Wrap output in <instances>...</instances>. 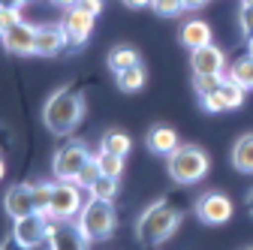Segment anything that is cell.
Here are the masks:
<instances>
[{"label":"cell","instance_id":"obj_1","mask_svg":"<svg viewBox=\"0 0 253 250\" xmlns=\"http://www.w3.org/2000/svg\"><path fill=\"white\" fill-rule=\"evenodd\" d=\"M84 118V97L76 90L60 87L48 93V100L42 103V124L45 130L54 136H70L79 130V124Z\"/></svg>","mask_w":253,"mask_h":250},{"label":"cell","instance_id":"obj_2","mask_svg":"<svg viewBox=\"0 0 253 250\" xmlns=\"http://www.w3.org/2000/svg\"><path fill=\"white\" fill-rule=\"evenodd\" d=\"M178 226H181V211L160 199V202H151L139 214V220H136V238L145 247H157V244L169 241Z\"/></svg>","mask_w":253,"mask_h":250},{"label":"cell","instance_id":"obj_3","mask_svg":"<svg viewBox=\"0 0 253 250\" xmlns=\"http://www.w3.org/2000/svg\"><path fill=\"white\" fill-rule=\"evenodd\" d=\"M211 169V157L199 148V145H178L169 157H166V172L175 184L190 187L199 184Z\"/></svg>","mask_w":253,"mask_h":250},{"label":"cell","instance_id":"obj_4","mask_svg":"<svg viewBox=\"0 0 253 250\" xmlns=\"http://www.w3.org/2000/svg\"><path fill=\"white\" fill-rule=\"evenodd\" d=\"M79 229L90 238V241H106L115 235L118 229V211H115V202H106V199H87L82 214L76 217Z\"/></svg>","mask_w":253,"mask_h":250},{"label":"cell","instance_id":"obj_5","mask_svg":"<svg viewBox=\"0 0 253 250\" xmlns=\"http://www.w3.org/2000/svg\"><path fill=\"white\" fill-rule=\"evenodd\" d=\"M84 187H79L76 181H54V196H51V205L45 211V217L51 223H67V220H76L84 208V196H82Z\"/></svg>","mask_w":253,"mask_h":250},{"label":"cell","instance_id":"obj_6","mask_svg":"<svg viewBox=\"0 0 253 250\" xmlns=\"http://www.w3.org/2000/svg\"><path fill=\"white\" fill-rule=\"evenodd\" d=\"M93 157V154L87 151L84 142H63L54 157H51V175L54 181H79L82 169L87 166V160Z\"/></svg>","mask_w":253,"mask_h":250},{"label":"cell","instance_id":"obj_7","mask_svg":"<svg viewBox=\"0 0 253 250\" xmlns=\"http://www.w3.org/2000/svg\"><path fill=\"white\" fill-rule=\"evenodd\" d=\"M196 217L205 226H223L232 220V199L226 193H217V190H205L202 196H196L193 202Z\"/></svg>","mask_w":253,"mask_h":250},{"label":"cell","instance_id":"obj_8","mask_svg":"<svg viewBox=\"0 0 253 250\" xmlns=\"http://www.w3.org/2000/svg\"><path fill=\"white\" fill-rule=\"evenodd\" d=\"M48 229H51V220L45 214H27V217H21V220H12V238L18 241V244H24V247H30V250H37V247H42V244H48Z\"/></svg>","mask_w":253,"mask_h":250},{"label":"cell","instance_id":"obj_9","mask_svg":"<svg viewBox=\"0 0 253 250\" xmlns=\"http://www.w3.org/2000/svg\"><path fill=\"white\" fill-rule=\"evenodd\" d=\"M0 34H3V48L9 54H18V57H34L37 54V27L27 24L24 18L12 21V24H3Z\"/></svg>","mask_w":253,"mask_h":250},{"label":"cell","instance_id":"obj_10","mask_svg":"<svg viewBox=\"0 0 253 250\" xmlns=\"http://www.w3.org/2000/svg\"><path fill=\"white\" fill-rule=\"evenodd\" d=\"M244 93H247V87H241L229 73H226V79H223V84H220L214 93H208V97H199V103H202V109L205 112H211V115H217V112H229V109H238L241 103H244Z\"/></svg>","mask_w":253,"mask_h":250},{"label":"cell","instance_id":"obj_11","mask_svg":"<svg viewBox=\"0 0 253 250\" xmlns=\"http://www.w3.org/2000/svg\"><path fill=\"white\" fill-rule=\"evenodd\" d=\"M190 70L193 76H223L229 67H226V51L217 48L214 42L208 45H199L190 51Z\"/></svg>","mask_w":253,"mask_h":250},{"label":"cell","instance_id":"obj_12","mask_svg":"<svg viewBox=\"0 0 253 250\" xmlns=\"http://www.w3.org/2000/svg\"><path fill=\"white\" fill-rule=\"evenodd\" d=\"M90 238L79 229L76 220H67V223H51L48 229V250H87Z\"/></svg>","mask_w":253,"mask_h":250},{"label":"cell","instance_id":"obj_13","mask_svg":"<svg viewBox=\"0 0 253 250\" xmlns=\"http://www.w3.org/2000/svg\"><path fill=\"white\" fill-rule=\"evenodd\" d=\"M3 211L9 220H21L27 214H37V202H34V181L30 184H12L3 193Z\"/></svg>","mask_w":253,"mask_h":250},{"label":"cell","instance_id":"obj_14","mask_svg":"<svg viewBox=\"0 0 253 250\" xmlns=\"http://www.w3.org/2000/svg\"><path fill=\"white\" fill-rule=\"evenodd\" d=\"M70 45V37L63 24H40L37 27V54L40 57H54Z\"/></svg>","mask_w":253,"mask_h":250},{"label":"cell","instance_id":"obj_15","mask_svg":"<svg viewBox=\"0 0 253 250\" xmlns=\"http://www.w3.org/2000/svg\"><path fill=\"white\" fill-rule=\"evenodd\" d=\"M60 24H63V30H67V37H70V45L79 48L90 37V30H93V15L87 9H82V6H73V9L63 12Z\"/></svg>","mask_w":253,"mask_h":250},{"label":"cell","instance_id":"obj_16","mask_svg":"<svg viewBox=\"0 0 253 250\" xmlns=\"http://www.w3.org/2000/svg\"><path fill=\"white\" fill-rule=\"evenodd\" d=\"M145 145H148L151 154H157V157H169V154L181 145V139L169 124H154V127L145 133Z\"/></svg>","mask_w":253,"mask_h":250},{"label":"cell","instance_id":"obj_17","mask_svg":"<svg viewBox=\"0 0 253 250\" xmlns=\"http://www.w3.org/2000/svg\"><path fill=\"white\" fill-rule=\"evenodd\" d=\"M178 40H181V45H184V48L193 51V48H199V45H208V42H211V27H208V21H205V18L193 15V18L181 21Z\"/></svg>","mask_w":253,"mask_h":250},{"label":"cell","instance_id":"obj_18","mask_svg":"<svg viewBox=\"0 0 253 250\" xmlns=\"http://www.w3.org/2000/svg\"><path fill=\"white\" fill-rule=\"evenodd\" d=\"M232 166L241 175H253V133H244L232 145Z\"/></svg>","mask_w":253,"mask_h":250},{"label":"cell","instance_id":"obj_19","mask_svg":"<svg viewBox=\"0 0 253 250\" xmlns=\"http://www.w3.org/2000/svg\"><path fill=\"white\" fill-rule=\"evenodd\" d=\"M100 151H109V154H118V157H126L133 151V139L130 133L124 130H106L103 139H100Z\"/></svg>","mask_w":253,"mask_h":250},{"label":"cell","instance_id":"obj_20","mask_svg":"<svg viewBox=\"0 0 253 250\" xmlns=\"http://www.w3.org/2000/svg\"><path fill=\"white\" fill-rule=\"evenodd\" d=\"M136 64H142V57H139V51L133 45H118V48L109 51V70L115 76L124 73V70H130V67H136Z\"/></svg>","mask_w":253,"mask_h":250},{"label":"cell","instance_id":"obj_21","mask_svg":"<svg viewBox=\"0 0 253 250\" xmlns=\"http://www.w3.org/2000/svg\"><path fill=\"white\" fill-rule=\"evenodd\" d=\"M115 82H118V87H121L124 93H139V90L145 87V82H148V73H145L142 64H136V67H130V70L118 73Z\"/></svg>","mask_w":253,"mask_h":250},{"label":"cell","instance_id":"obj_22","mask_svg":"<svg viewBox=\"0 0 253 250\" xmlns=\"http://www.w3.org/2000/svg\"><path fill=\"white\" fill-rule=\"evenodd\" d=\"M226 73H229L241 87H247V90H250V87H253V54L247 51V54L235 57V60H232V67H229Z\"/></svg>","mask_w":253,"mask_h":250},{"label":"cell","instance_id":"obj_23","mask_svg":"<svg viewBox=\"0 0 253 250\" xmlns=\"http://www.w3.org/2000/svg\"><path fill=\"white\" fill-rule=\"evenodd\" d=\"M93 157H97L103 175H109V178H121L124 175V160L126 157H118V154H109V151H97Z\"/></svg>","mask_w":253,"mask_h":250},{"label":"cell","instance_id":"obj_24","mask_svg":"<svg viewBox=\"0 0 253 250\" xmlns=\"http://www.w3.org/2000/svg\"><path fill=\"white\" fill-rule=\"evenodd\" d=\"M118 181L121 178H109V175H100L97 178V184L90 187V196L93 199H106V202H115V196H118Z\"/></svg>","mask_w":253,"mask_h":250},{"label":"cell","instance_id":"obj_25","mask_svg":"<svg viewBox=\"0 0 253 250\" xmlns=\"http://www.w3.org/2000/svg\"><path fill=\"white\" fill-rule=\"evenodd\" d=\"M51 196H54V181H34V202H37V211L40 214L48 211Z\"/></svg>","mask_w":253,"mask_h":250},{"label":"cell","instance_id":"obj_26","mask_svg":"<svg viewBox=\"0 0 253 250\" xmlns=\"http://www.w3.org/2000/svg\"><path fill=\"white\" fill-rule=\"evenodd\" d=\"M151 9L160 15V18H178L187 6H184V0H154Z\"/></svg>","mask_w":253,"mask_h":250},{"label":"cell","instance_id":"obj_27","mask_svg":"<svg viewBox=\"0 0 253 250\" xmlns=\"http://www.w3.org/2000/svg\"><path fill=\"white\" fill-rule=\"evenodd\" d=\"M226 73L223 76H193V90L199 93V97H208V93H214L220 84H223Z\"/></svg>","mask_w":253,"mask_h":250},{"label":"cell","instance_id":"obj_28","mask_svg":"<svg viewBox=\"0 0 253 250\" xmlns=\"http://www.w3.org/2000/svg\"><path fill=\"white\" fill-rule=\"evenodd\" d=\"M100 175H103V169H100L97 157H90V160H87V166L82 169V175H79V181H76V184H79V187H84V190H90V187L97 184V178H100Z\"/></svg>","mask_w":253,"mask_h":250},{"label":"cell","instance_id":"obj_29","mask_svg":"<svg viewBox=\"0 0 253 250\" xmlns=\"http://www.w3.org/2000/svg\"><path fill=\"white\" fill-rule=\"evenodd\" d=\"M238 27H241V34L247 40H253V3H241L238 6Z\"/></svg>","mask_w":253,"mask_h":250},{"label":"cell","instance_id":"obj_30","mask_svg":"<svg viewBox=\"0 0 253 250\" xmlns=\"http://www.w3.org/2000/svg\"><path fill=\"white\" fill-rule=\"evenodd\" d=\"M12 21H21V9L3 6V9H0V27H3V24H12Z\"/></svg>","mask_w":253,"mask_h":250},{"label":"cell","instance_id":"obj_31","mask_svg":"<svg viewBox=\"0 0 253 250\" xmlns=\"http://www.w3.org/2000/svg\"><path fill=\"white\" fill-rule=\"evenodd\" d=\"M79 6H82V9H87V12H90L93 18H97V15L103 12V0H82Z\"/></svg>","mask_w":253,"mask_h":250},{"label":"cell","instance_id":"obj_32","mask_svg":"<svg viewBox=\"0 0 253 250\" xmlns=\"http://www.w3.org/2000/svg\"><path fill=\"white\" fill-rule=\"evenodd\" d=\"M48 3H51V6H57V9H63V12H67V9H73V6H79V3H82V0H48Z\"/></svg>","mask_w":253,"mask_h":250},{"label":"cell","instance_id":"obj_33","mask_svg":"<svg viewBox=\"0 0 253 250\" xmlns=\"http://www.w3.org/2000/svg\"><path fill=\"white\" fill-rule=\"evenodd\" d=\"M121 3H124L126 9H145V6L154 3V0H121Z\"/></svg>","mask_w":253,"mask_h":250},{"label":"cell","instance_id":"obj_34","mask_svg":"<svg viewBox=\"0 0 253 250\" xmlns=\"http://www.w3.org/2000/svg\"><path fill=\"white\" fill-rule=\"evenodd\" d=\"M0 250H30V247H24V244H18L12 235H6L3 238V247H0Z\"/></svg>","mask_w":253,"mask_h":250},{"label":"cell","instance_id":"obj_35","mask_svg":"<svg viewBox=\"0 0 253 250\" xmlns=\"http://www.w3.org/2000/svg\"><path fill=\"white\" fill-rule=\"evenodd\" d=\"M205 3H208V0H184V6H187V9H202Z\"/></svg>","mask_w":253,"mask_h":250},{"label":"cell","instance_id":"obj_36","mask_svg":"<svg viewBox=\"0 0 253 250\" xmlns=\"http://www.w3.org/2000/svg\"><path fill=\"white\" fill-rule=\"evenodd\" d=\"M24 3H30V0H3V6H12V9H21Z\"/></svg>","mask_w":253,"mask_h":250},{"label":"cell","instance_id":"obj_37","mask_svg":"<svg viewBox=\"0 0 253 250\" xmlns=\"http://www.w3.org/2000/svg\"><path fill=\"white\" fill-rule=\"evenodd\" d=\"M244 205H247V211L253 214V187H250V190H247V196H244Z\"/></svg>","mask_w":253,"mask_h":250},{"label":"cell","instance_id":"obj_38","mask_svg":"<svg viewBox=\"0 0 253 250\" xmlns=\"http://www.w3.org/2000/svg\"><path fill=\"white\" fill-rule=\"evenodd\" d=\"M247 51H250V54H253V40H247Z\"/></svg>","mask_w":253,"mask_h":250},{"label":"cell","instance_id":"obj_39","mask_svg":"<svg viewBox=\"0 0 253 250\" xmlns=\"http://www.w3.org/2000/svg\"><path fill=\"white\" fill-rule=\"evenodd\" d=\"M241 250H253V244H247V247H241Z\"/></svg>","mask_w":253,"mask_h":250},{"label":"cell","instance_id":"obj_40","mask_svg":"<svg viewBox=\"0 0 253 250\" xmlns=\"http://www.w3.org/2000/svg\"><path fill=\"white\" fill-rule=\"evenodd\" d=\"M241 3H253V0H241Z\"/></svg>","mask_w":253,"mask_h":250}]
</instances>
